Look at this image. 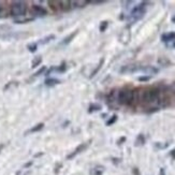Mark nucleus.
Masks as SVG:
<instances>
[{"label":"nucleus","instance_id":"473e14b6","mask_svg":"<svg viewBox=\"0 0 175 175\" xmlns=\"http://www.w3.org/2000/svg\"><path fill=\"white\" fill-rule=\"evenodd\" d=\"M173 87H174V90H175V83H174V85H173Z\"/></svg>","mask_w":175,"mask_h":175},{"label":"nucleus","instance_id":"393cba45","mask_svg":"<svg viewBox=\"0 0 175 175\" xmlns=\"http://www.w3.org/2000/svg\"><path fill=\"white\" fill-rule=\"evenodd\" d=\"M5 8H3V5L0 3V18H1V17H5Z\"/></svg>","mask_w":175,"mask_h":175},{"label":"nucleus","instance_id":"f257e3e1","mask_svg":"<svg viewBox=\"0 0 175 175\" xmlns=\"http://www.w3.org/2000/svg\"><path fill=\"white\" fill-rule=\"evenodd\" d=\"M117 103L124 107H133L139 104V88H132L130 86L118 89L117 91Z\"/></svg>","mask_w":175,"mask_h":175},{"label":"nucleus","instance_id":"f03ea898","mask_svg":"<svg viewBox=\"0 0 175 175\" xmlns=\"http://www.w3.org/2000/svg\"><path fill=\"white\" fill-rule=\"evenodd\" d=\"M27 12V5L24 1H14L12 2L10 8V13L14 17H20L24 16Z\"/></svg>","mask_w":175,"mask_h":175},{"label":"nucleus","instance_id":"423d86ee","mask_svg":"<svg viewBox=\"0 0 175 175\" xmlns=\"http://www.w3.org/2000/svg\"><path fill=\"white\" fill-rule=\"evenodd\" d=\"M86 147H87V144L86 143H84V144H81V145H78L75 149H74V151L73 153H71L70 155L67 157L68 159H72L73 157H75V156H78L80 153H82L83 151H85L86 149Z\"/></svg>","mask_w":175,"mask_h":175},{"label":"nucleus","instance_id":"cd10ccee","mask_svg":"<svg viewBox=\"0 0 175 175\" xmlns=\"http://www.w3.org/2000/svg\"><path fill=\"white\" fill-rule=\"evenodd\" d=\"M159 175H165V171L163 168H161L160 171H159Z\"/></svg>","mask_w":175,"mask_h":175},{"label":"nucleus","instance_id":"b1692460","mask_svg":"<svg viewBox=\"0 0 175 175\" xmlns=\"http://www.w3.org/2000/svg\"><path fill=\"white\" fill-rule=\"evenodd\" d=\"M52 39H55V36L54 34H51V36H49V37H46L45 39H43L40 43H42V44H44V43H47L49 41H51Z\"/></svg>","mask_w":175,"mask_h":175},{"label":"nucleus","instance_id":"2eb2a0df","mask_svg":"<svg viewBox=\"0 0 175 175\" xmlns=\"http://www.w3.org/2000/svg\"><path fill=\"white\" fill-rule=\"evenodd\" d=\"M43 127H44V124H43V122H40V124L36 125L34 127H32V128H31V129L29 130V132H31V133L38 132V131H40L41 129H43Z\"/></svg>","mask_w":175,"mask_h":175},{"label":"nucleus","instance_id":"6e6552de","mask_svg":"<svg viewBox=\"0 0 175 175\" xmlns=\"http://www.w3.org/2000/svg\"><path fill=\"white\" fill-rule=\"evenodd\" d=\"M141 71H143L146 74H155V73H158L159 70L155 67H151V66H146V67H142Z\"/></svg>","mask_w":175,"mask_h":175},{"label":"nucleus","instance_id":"9b49d317","mask_svg":"<svg viewBox=\"0 0 175 175\" xmlns=\"http://www.w3.org/2000/svg\"><path fill=\"white\" fill-rule=\"evenodd\" d=\"M100 110H101V105H100V104H98V103H91V104L89 105L88 112L93 113V112H97V111H100Z\"/></svg>","mask_w":175,"mask_h":175},{"label":"nucleus","instance_id":"1a4fd4ad","mask_svg":"<svg viewBox=\"0 0 175 175\" xmlns=\"http://www.w3.org/2000/svg\"><path fill=\"white\" fill-rule=\"evenodd\" d=\"M175 39V32H168V34H163L161 36V40L163 42H170L172 40Z\"/></svg>","mask_w":175,"mask_h":175},{"label":"nucleus","instance_id":"aec40b11","mask_svg":"<svg viewBox=\"0 0 175 175\" xmlns=\"http://www.w3.org/2000/svg\"><path fill=\"white\" fill-rule=\"evenodd\" d=\"M158 63H160V64L165 66V67H166V66H169V64L171 63L170 60H169L168 58H165V57H160V58L158 59Z\"/></svg>","mask_w":175,"mask_h":175},{"label":"nucleus","instance_id":"20e7f679","mask_svg":"<svg viewBox=\"0 0 175 175\" xmlns=\"http://www.w3.org/2000/svg\"><path fill=\"white\" fill-rule=\"evenodd\" d=\"M31 12L32 14L37 15V16H45L47 14V11L45 8H43L42 5H34L31 7Z\"/></svg>","mask_w":175,"mask_h":175},{"label":"nucleus","instance_id":"a211bd4d","mask_svg":"<svg viewBox=\"0 0 175 175\" xmlns=\"http://www.w3.org/2000/svg\"><path fill=\"white\" fill-rule=\"evenodd\" d=\"M116 120H117V115L116 114H114V115H112L111 118L107 122V126H112V125H114V124L116 122Z\"/></svg>","mask_w":175,"mask_h":175},{"label":"nucleus","instance_id":"7ed1b4c3","mask_svg":"<svg viewBox=\"0 0 175 175\" xmlns=\"http://www.w3.org/2000/svg\"><path fill=\"white\" fill-rule=\"evenodd\" d=\"M145 5H146V2H142L141 5L134 7V9L131 11L130 16H129V20H131L132 23H136V22L140 20L141 18H143V16H144L146 13Z\"/></svg>","mask_w":175,"mask_h":175},{"label":"nucleus","instance_id":"dca6fc26","mask_svg":"<svg viewBox=\"0 0 175 175\" xmlns=\"http://www.w3.org/2000/svg\"><path fill=\"white\" fill-rule=\"evenodd\" d=\"M107 27H109V22L107 20H103L100 23V26H99V30L101 31V32H104L105 30L107 29Z\"/></svg>","mask_w":175,"mask_h":175},{"label":"nucleus","instance_id":"ddd939ff","mask_svg":"<svg viewBox=\"0 0 175 175\" xmlns=\"http://www.w3.org/2000/svg\"><path fill=\"white\" fill-rule=\"evenodd\" d=\"M78 34V30H75V31H74V32H72V34H70V36H68L66 39L63 40V44H69L73 39H74V37H75V36H76Z\"/></svg>","mask_w":175,"mask_h":175},{"label":"nucleus","instance_id":"4be33fe9","mask_svg":"<svg viewBox=\"0 0 175 175\" xmlns=\"http://www.w3.org/2000/svg\"><path fill=\"white\" fill-rule=\"evenodd\" d=\"M144 142H145V139H144V136L143 134H139L138 136V139H136V145H143L144 144Z\"/></svg>","mask_w":175,"mask_h":175},{"label":"nucleus","instance_id":"72a5a7b5","mask_svg":"<svg viewBox=\"0 0 175 175\" xmlns=\"http://www.w3.org/2000/svg\"><path fill=\"white\" fill-rule=\"evenodd\" d=\"M174 47H175V42H174Z\"/></svg>","mask_w":175,"mask_h":175},{"label":"nucleus","instance_id":"39448f33","mask_svg":"<svg viewBox=\"0 0 175 175\" xmlns=\"http://www.w3.org/2000/svg\"><path fill=\"white\" fill-rule=\"evenodd\" d=\"M140 70H141V68L139 66L128 64V66H124L120 69V73H133V72H136V71H140Z\"/></svg>","mask_w":175,"mask_h":175},{"label":"nucleus","instance_id":"c756f323","mask_svg":"<svg viewBox=\"0 0 175 175\" xmlns=\"http://www.w3.org/2000/svg\"><path fill=\"white\" fill-rule=\"evenodd\" d=\"M133 173H136V175H139V171L136 170V169H134V170H133Z\"/></svg>","mask_w":175,"mask_h":175},{"label":"nucleus","instance_id":"bb28decb","mask_svg":"<svg viewBox=\"0 0 175 175\" xmlns=\"http://www.w3.org/2000/svg\"><path fill=\"white\" fill-rule=\"evenodd\" d=\"M88 3H91V5H102L104 3V1H87Z\"/></svg>","mask_w":175,"mask_h":175},{"label":"nucleus","instance_id":"f8f14e48","mask_svg":"<svg viewBox=\"0 0 175 175\" xmlns=\"http://www.w3.org/2000/svg\"><path fill=\"white\" fill-rule=\"evenodd\" d=\"M58 83H59V81L58 80H56V78H46V80H45V85H46V86H49V87L57 85Z\"/></svg>","mask_w":175,"mask_h":175},{"label":"nucleus","instance_id":"f3484780","mask_svg":"<svg viewBox=\"0 0 175 175\" xmlns=\"http://www.w3.org/2000/svg\"><path fill=\"white\" fill-rule=\"evenodd\" d=\"M66 69H67V64H66V63H63L60 66H58L57 68H55L54 70L57 71V72H59V73H63L66 71Z\"/></svg>","mask_w":175,"mask_h":175},{"label":"nucleus","instance_id":"4468645a","mask_svg":"<svg viewBox=\"0 0 175 175\" xmlns=\"http://www.w3.org/2000/svg\"><path fill=\"white\" fill-rule=\"evenodd\" d=\"M103 63H104V58H101V60H100V63H99V64L97 66V68L95 69L93 71V73H91V75H90V78H93L96 74H97L99 71H100V69L102 68V66H103Z\"/></svg>","mask_w":175,"mask_h":175},{"label":"nucleus","instance_id":"412c9836","mask_svg":"<svg viewBox=\"0 0 175 175\" xmlns=\"http://www.w3.org/2000/svg\"><path fill=\"white\" fill-rule=\"evenodd\" d=\"M42 63V58H41V56H38L37 58H34V60H32V68H36V67H38L40 63Z\"/></svg>","mask_w":175,"mask_h":175},{"label":"nucleus","instance_id":"a878e982","mask_svg":"<svg viewBox=\"0 0 175 175\" xmlns=\"http://www.w3.org/2000/svg\"><path fill=\"white\" fill-rule=\"evenodd\" d=\"M45 70H46V68H45V67H42V68L40 69V70H38L37 72L34 73V76H38V75H40V74H42V73H43Z\"/></svg>","mask_w":175,"mask_h":175},{"label":"nucleus","instance_id":"9d476101","mask_svg":"<svg viewBox=\"0 0 175 175\" xmlns=\"http://www.w3.org/2000/svg\"><path fill=\"white\" fill-rule=\"evenodd\" d=\"M49 8L53 10L54 13H57L60 11L59 9V1H49Z\"/></svg>","mask_w":175,"mask_h":175},{"label":"nucleus","instance_id":"6ab92c4d","mask_svg":"<svg viewBox=\"0 0 175 175\" xmlns=\"http://www.w3.org/2000/svg\"><path fill=\"white\" fill-rule=\"evenodd\" d=\"M27 47H28V51H29V52L34 53V52H37V49H38V44L37 43L28 44V45H27Z\"/></svg>","mask_w":175,"mask_h":175},{"label":"nucleus","instance_id":"2f4dec72","mask_svg":"<svg viewBox=\"0 0 175 175\" xmlns=\"http://www.w3.org/2000/svg\"><path fill=\"white\" fill-rule=\"evenodd\" d=\"M171 155H172V156H173V157H174V156H175V149H174V151H173V153H172Z\"/></svg>","mask_w":175,"mask_h":175},{"label":"nucleus","instance_id":"7c9ffc66","mask_svg":"<svg viewBox=\"0 0 175 175\" xmlns=\"http://www.w3.org/2000/svg\"><path fill=\"white\" fill-rule=\"evenodd\" d=\"M172 22H173V23H175V16H173V17H172Z\"/></svg>","mask_w":175,"mask_h":175},{"label":"nucleus","instance_id":"0eeeda50","mask_svg":"<svg viewBox=\"0 0 175 175\" xmlns=\"http://www.w3.org/2000/svg\"><path fill=\"white\" fill-rule=\"evenodd\" d=\"M72 5H71V1H59V9L63 12H68L71 10Z\"/></svg>","mask_w":175,"mask_h":175},{"label":"nucleus","instance_id":"5701e85b","mask_svg":"<svg viewBox=\"0 0 175 175\" xmlns=\"http://www.w3.org/2000/svg\"><path fill=\"white\" fill-rule=\"evenodd\" d=\"M151 78V75H143V76H139L138 80H139L140 82H148Z\"/></svg>","mask_w":175,"mask_h":175},{"label":"nucleus","instance_id":"c85d7f7f","mask_svg":"<svg viewBox=\"0 0 175 175\" xmlns=\"http://www.w3.org/2000/svg\"><path fill=\"white\" fill-rule=\"evenodd\" d=\"M125 141H126V138H125V136H122V139H120V140L118 141V144H122V142H125Z\"/></svg>","mask_w":175,"mask_h":175}]
</instances>
